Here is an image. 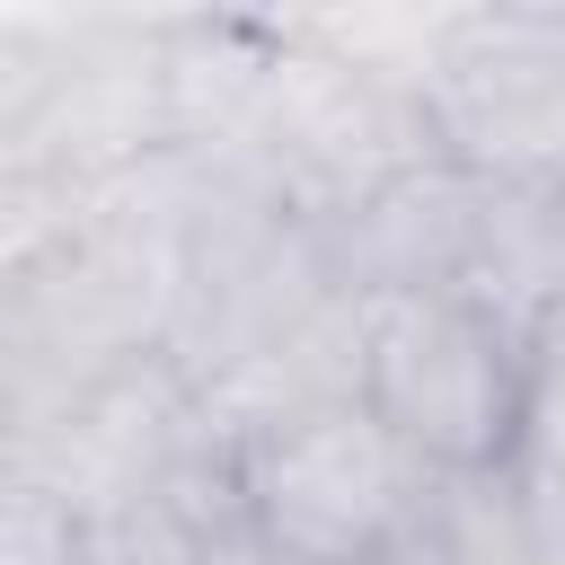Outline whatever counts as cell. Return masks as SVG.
Instances as JSON below:
<instances>
[{"label": "cell", "instance_id": "1", "mask_svg": "<svg viewBox=\"0 0 565 565\" xmlns=\"http://www.w3.org/2000/svg\"><path fill=\"white\" fill-rule=\"evenodd\" d=\"M521 335L450 282H388L362 300V406L433 468L494 477L521 441Z\"/></svg>", "mask_w": 565, "mask_h": 565}, {"label": "cell", "instance_id": "2", "mask_svg": "<svg viewBox=\"0 0 565 565\" xmlns=\"http://www.w3.org/2000/svg\"><path fill=\"white\" fill-rule=\"evenodd\" d=\"M441 477L362 406H291L274 415L238 459V521L309 565H371L406 539H424Z\"/></svg>", "mask_w": 565, "mask_h": 565}, {"label": "cell", "instance_id": "3", "mask_svg": "<svg viewBox=\"0 0 565 565\" xmlns=\"http://www.w3.org/2000/svg\"><path fill=\"white\" fill-rule=\"evenodd\" d=\"M424 539H433V565H539L521 494H512V468H494V477H441Z\"/></svg>", "mask_w": 565, "mask_h": 565}, {"label": "cell", "instance_id": "4", "mask_svg": "<svg viewBox=\"0 0 565 565\" xmlns=\"http://www.w3.org/2000/svg\"><path fill=\"white\" fill-rule=\"evenodd\" d=\"M512 477H565V309L521 353V441Z\"/></svg>", "mask_w": 565, "mask_h": 565}, {"label": "cell", "instance_id": "5", "mask_svg": "<svg viewBox=\"0 0 565 565\" xmlns=\"http://www.w3.org/2000/svg\"><path fill=\"white\" fill-rule=\"evenodd\" d=\"M512 494H521L539 565H565V477H512Z\"/></svg>", "mask_w": 565, "mask_h": 565}, {"label": "cell", "instance_id": "6", "mask_svg": "<svg viewBox=\"0 0 565 565\" xmlns=\"http://www.w3.org/2000/svg\"><path fill=\"white\" fill-rule=\"evenodd\" d=\"M203 565H309V556H291V547H274L265 530H247V521H230L212 547H203Z\"/></svg>", "mask_w": 565, "mask_h": 565}, {"label": "cell", "instance_id": "7", "mask_svg": "<svg viewBox=\"0 0 565 565\" xmlns=\"http://www.w3.org/2000/svg\"><path fill=\"white\" fill-rule=\"evenodd\" d=\"M371 565H433V539H406V547H388V556H371Z\"/></svg>", "mask_w": 565, "mask_h": 565}]
</instances>
